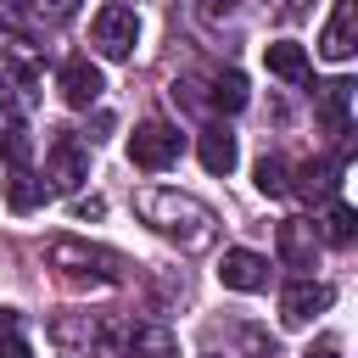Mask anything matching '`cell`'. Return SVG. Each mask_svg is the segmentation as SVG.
<instances>
[{
	"label": "cell",
	"mask_w": 358,
	"mask_h": 358,
	"mask_svg": "<svg viewBox=\"0 0 358 358\" xmlns=\"http://www.w3.org/2000/svg\"><path fill=\"white\" fill-rule=\"evenodd\" d=\"M134 213H140V224H151L157 235L179 241L185 252H207L213 235H218L213 207L196 201V196H185V190H168V185H145V190H134Z\"/></svg>",
	"instance_id": "obj_1"
},
{
	"label": "cell",
	"mask_w": 358,
	"mask_h": 358,
	"mask_svg": "<svg viewBox=\"0 0 358 358\" xmlns=\"http://www.w3.org/2000/svg\"><path fill=\"white\" fill-rule=\"evenodd\" d=\"M45 263L50 268H62L67 280H95V285H106V280H117L123 274V263H117V252H106V246H90V241H73V235H56L50 246H45Z\"/></svg>",
	"instance_id": "obj_2"
},
{
	"label": "cell",
	"mask_w": 358,
	"mask_h": 358,
	"mask_svg": "<svg viewBox=\"0 0 358 358\" xmlns=\"http://www.w3.org/2000/svg\"><path fill=\"white\" fill-rule=\"evenodd\" d=\"M84 179H90V145H84L78 134L56 129V140H50V151H45V185L62 190V196H73Z\"/></svg>",
	"instance_id": "obj_3"
},
{
	"label": "cell",
	"mask_w": 358,
	"mask_h": 358,
	"mask_svg": "<svg viewBox=\"0 0 358 358\" xmlns=\"http://www.w3.org/2000/svg\"><path fill=\"white\" fill-rule=\"evenodd\" d=\"M129 162L145 168V173H162L179 162V129L162 123V117H145L134 134H129Z\"/></svg>",
	"instance_id": "obj_4"
},
{
	"label": "cell",
	"mask_w": 358,
	"mask_h": 358,
	"mask_svg": "<svg viewBox=\"0 0 358 358\" xmlns=\"http://www.w3.org/2000/svg\"><path fill=\"white\" fill-rule=\"evenodd\" d=\"M90 45H95L106 62H129L134 45H140V22H134V11H129V6H106V11H95V22H90Z\"/></svg>",
	"instance_id": "obj_5"
},
{
	"label": "cell",
	"mask_w": 358,
	"mask_h": 358,
	"mask_svg": "<svg viewBox=\"0 0 358 358\" xmlns=\"http://www.w3.org/2000/svg\"><path fill=\"white\" fill-rule=\"evenodd\" d=\"M330 302H336L330 285H319V280H291V285L280 291V324H285V330H302V324H313Z\"/></svg>",
	"instance_id": "obj_6"
},
{
	"label": "cell",
	"mask_w": 358,
	"mask_h": 358,
	"mask_svg": "<svg viewBox=\"0 0 358 358\" xmlns=\"http://www.w3.org/2000/svg\"><path fill=\"white\" fill-rule=\"evenodd\" d=\"M56 90H62V101H67V106L90 112V106L101 101L106 78H101V67H95L90 56H67V62H62V73H56Z\"/></svg>",
	"instance_id": "obj_7"
},
{
	"label": "cell",
	"mask_w": 358,
	"mask_h": 358,
	"mask_svg": "<svg viewBox=\"0 0 358 358\" xmlns=\"http://www.w3.org/2000/svg\"><path fill=\"white\" fill-rule=\"evenodd\" d=\"M274 252H280L285 268H313V257H319V224H308V218H280Z\"/></svg>",
	"instance_id": "obj_8"
},
{
	"label": "cell",
	"mask_w": 358,
	"mask_h": 358,
	"mask_svg": "<svg viewBox=\"0 0 358 358\" xmlns=\"http://www.w3.org/2000/svg\"><path fill=\"white\" fill-rule=\"evenodd\" d=\"M358 50V0H336L324 34H319V56L324 62H347Z\"/></svg>",
	"instance_id": "obj_9"
},
{
	"label": "cell",
	"mask_w": 358,
	"mask_h": 358,
	"mask_svg": "<svg viewBox=\"0 0 358 358\" xmlns=\"http://www.w3.org/2000/svg\"><path fill=\"white\" fill-rule=\"evenodd\" d=\"M117 352H123V358H179V336H173L168 324H157V319H140V324L123 330Z\"/></svg>",
	"instance_id": "obj_10"
},
{
	"label": "cell",
	"mask_w": 358,
	"mask_h": 358,
	"mask_svg": "<svg viewBox=\"0 0 358 358\" xmlns=\"http://www.w3.org/2000/svg\"><path fill=\"white\" fill-rule=\"evenodd\" d=\"M319 123H324V134H336L341 151H347V134H352V78L319 84Z\"/></svg>",
	"instance_id": "obj_11"
},
{
	"label": "cell",
	"mask_w": 358,
	"mask_h": 358,
	"mask_svg": "<svg viewBox=\"0 0 358 358\" xmlns=\"http://www.w3.org/2000/svg\"><path fill=\"white\" fill-rule=\"evenodd\" d=\"M218 280H224V291H263L268 285V257H257L246 246H229L218 257Z\"/></svg>",
	"instance_id": "obj_12"
},
{
	"label": "cell",
	"mask_w": 358,
	"mask_h": 358,
	"mask_svg": "<svg viewBox=\"0 0 358 358\" xmlns=\"http://www.w3.org/2000/svg\"><path fill=\"white\" fill-rule=\"evenodd\" d=\"M196 157H201V168H207V173H235L241 145H235V134H229L224 123H207V129L196 134Z\"/></svg>",
	"instance_id": "obj_13"
},
{
	"label": "cell",
	"mask_w": 358,
	"mask_h": 358,
	"mask_svg": "<svg viewBox=\"0 0 358 358\" xmlns=\"http://www.w3.org/2000/svg\"><path fill=\"white\" fill-rule=\"evenodd\" d=\"M336 173H341V157H313V162H302V168H296L291 190H296L302 201H324V196L336 190Z\"/></svg>",
	"instance_id": "obj_14"
},
{
	"label": "cell",
	"mask_w": 358,
	"mask_h": 358,
	"mask_svg": "<svg viewBox=\"0 0 358 358\" xmlns=\"http://www.w3.org/2000/svg\"><path fill=\"white\" fill-rule=\"evenodd\" d=\"M34 67H0V112L6 117H28L34 112Z\"/></svg>",
	"instance_id": "obj_15"
},
{
	"label": "cell",
	"mask_w": 358,
	"mask_h": 358,
	"mask_svg": "<svg viewBox=\"0 0 358 358\" xmlns=\"http://www.w3.org/2000/svg\"><path fill=\"white\" fill-rule=\"evenodd\" d=\"M263 62H268V73H274V78H285V84H302V78H308V50H302V45H291V39L263 45Z\"/></svg>",
	"instance_id": "obj_16"
},
{
	"label": "cell",
	"mask_w": 358,
	"mask_h": 358,
	"mask_svg": "<svg viewBox=\"0 0 358 358\" xmlns=\"http://www.w3.org/2000/svg\"><path fill=\"white\" fill-rule=\"evenodd\" d=\"M45 196H50V185H45L39 173H28V168H11V179H6V201H11L17 213H34V207H45Z\"/></svg>",
	"instance_id": "obj_17"
},
{
	"label": "cell",
	"mask_w": 358,
	"mask_h": 358,
	"mask_svg": "<svg viewBox=\"0 0 358 358\" xmlns=\"http://www.w3.org/2000/svg\"><path fill=\"white\" fill-rule=\"evenodd\" d=\"M0 34L6 39H34L39 34V0H0Z\"/></svg>",
	"instance_id": "obj_18"
},
{
	"label": "cell",
	"mask_w": 358,
	"mask_h": 358,
	"mask_svg": "<svg viewBox=\"0 0 358 358\" xmlns=\"http://www.w3.org/2000/svg\"><path fill=\"white\" fill-rule=\"evenodd\" d=\"M246 101H252V95H246V78H241L235 67H229V73H218V78H213V90H207V106H213V112H241Z\"/></svg>",
	"instance_id": "obj_19"
},
{
	"label": "cell",
	"mask_w": 358,
	"mask_h": 358,
	"mask_svg": "<svg viewBox=\"0 0 358 358\" xmlns=\"http://www.w3.org/2000/svg\"><path fill=\"white\" fill-rule=\"evenodd\" d=\"M358 235V213L347 207V201H330L324 207V224H319V241H330V246H347Z\"/></svg>",
	"instance_id": "obj_20"
},
{
	"label": "cell",
	"mask_w": 358,
	"mask_h": 358,
	"mask_svg": "<svg viewBox=\"0 0 358 358\" xmlns=\"http://www.w3.org/2000/svg\"><path fill=\"white\" fill-rule=\"evenodd\" d=\"M252 173H257V190H263V196H291V168H285V157L263 151Z\"/></svg>",
	"instance_id": "obj_21"
},
{
	"label": "cell",
	"mask_w": 358,
	"mask_h": 358,
	"mask_svg": "<svg viewBox=\"0 0 358 358\" xmlns=\"http://www.w3.org/2000/svg\"><path fill=\"white\" fill-rule=\"evenodd\" d=\"M50 336H56L62 347H95V341H101V324H95V319L62 313V319H50Z\"/></svg>",
	"instance_id": "obj_22"
},
{
	"label": "cell",
	"mask_w": 358,
	"mask_h": 358,
	"mask_svg": "<svg viewBox=\"0 0 358 358\" xmlns=\"http://www.w3.org/2000/svg\"><path fill=\"white\" fill-rule=\"evenodd\" d=\"M0 157H6L11 168H28V157H34V140H28L22 129H6V134H0Z\"/></svg>",
	"instance_id": "obj_23"
},
{
	"label": "cell",
	"mask_w": 358,
	"mask_h": 358,
	"mask_svg": "<svg viewBox=\"0 0 358 358\" xmlns=\"http://www.w3.org/2000/svg\"><path fill=\"white\" fill-rule=\"evenodd\" d=\"M101 213H106L101 196H73V218H101Z\"/></svg>",
	"instance_id": "obj_24"
},
{
	"label": "cell",
	"mask_w": 358,
	"mask_h": 358,
	"mask_svg": "<svg viewBox=\"0 0 358 358\" xmlns=\"http://www.w3.org/2000/svg\"><path fill=\"white\" fill-rule=\"evenodd\" d=\"M45 17L50 22H73L78 17V0H45Z\"/></svg>",
	"instance_id": "obj_25"
},
{
	"label": "cell",
	"mask_w": 358,
	"mask_h": 358,
	"mask_svg": "<svg viewBox=\"0 0 358 358\" xmlns=\"http://www.w3.org/2000/svg\"><path fill=\"white\" fill-rule=\"evenodd\" d=\"M274 17H285V22H296V17H308V0H280V6H274Z\"/></svg>",
	"instance_id": "obj_26"
},
{
	"label": "cell",
	"mask_w": 358,
	"mask_h": 358,
	"mask_svg": "<svg viewBox=\"0 0 358 358\" xmlns=\"http://www.w3.org/2000/svg\"><path fill=\"white\" fill-rule=\"evenodd\" d=\"M0 358H28V341L22 336H0Z\"/></svg>",
	"instance_id": "obj_27"
},
{
	"label": "cell",
	"mask_w": 358,
	"mask_h": 358,
	"mask_svg": "<svg viewBox=\"0 0 358 358\" xmlns=\"http://www.w3.org/2000/svg\"><path fill=\"white\" fill-rule=\"evenodd\" d=\"M0 336H17V313L11 308H0Z\"/></svg>",
	"instance_id": "obj_28"
},
{
	"label": "cell",
	"mask_w": 358,
	"mask_h": 358,
	"mask_svg": "<svg viewBox=\"0 0 358 358\" xmlns=\"http://www.w3.org/2000/svg\"><path fill=\"white\" fill-rule=\"evenodd\" d=\"M308 358H336V341H324L319 352H308Z\"/></svg>",
	"instance_id": "obj_29"
}]
</instances>
